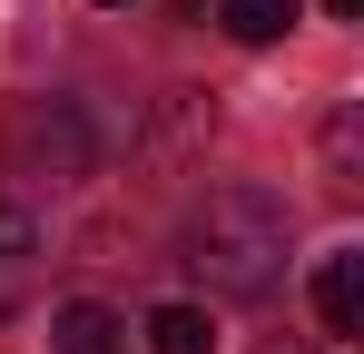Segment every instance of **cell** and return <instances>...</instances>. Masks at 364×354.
<instances>
[{
    "mask_svg": "<svg viewBox=\"0 0 364 354\" xmlns=\"http://www.w3.org/2000/svg\"><path fill=\"white\" fill-rule=\"evenodd\" d=\"M286 246H296V217H286L276 187H217L197 207V227H187V266L217 295L256 305V295L286 286Z\"/></svg>",
    "mask_w": 364,
    "mask_h": 354,
    "instance_id": "1",
    "label": "cell"
},
{
    "mask_svg": "<svg viewBox=\"0 0 364 354\" xmlns=\"http://www.w3.org/2000/svg\"><path fill=\"white\" fill-rule=\"evenodd\" d=\"M0 158H10V177L79 187V177L99 168V128H89L79 99H30V109H10V128H0Z\"/></svg>",
    "mask_w": 364,
    "mask_h": 354,
    "instance_id": "2",
    "label": "cell"
},
{
    "mask_svg": "<svg viewBox=\"0 0 364 354\" xmlns=\"http://www.w3.org/2000/svg\"><path fill=\"white\" fill-rule=\"evenodd\" d=\"M40 276H50V246H40V217L0 197V325H10V315H30V295H40Z\"/></svg>",
    "mask_w": 364,
    "mask_h": 354,
    "instance_id": "3",
    "label": "cell"
},
{
    "mask_svg": "<svg viewBox=\"0 0 364 354\" xmlns=\"http://www.w3.org/2000/svg\"><path fill=\"white\" fill-rule=\"evenodd\" d=\"M315 315H325V335H364V246H335L315 266Z\"/></svg>",
    "mask_w": 364,
    "mask_h": 354,
    "instance_id": "4",
    "label": "cell"
},
{
    "mask_svg": "<svg viewBox=\"0 0 364 354\" xmlns=\"http://www.w3.org/2000/svg\"><path fill=\"white\" fill-rule=\"evenodd\" d=\"M50 345H60V354H128V325L109 315V305H89V295H79V305H60Z\"/></svg>",
    "mask_w": 364,
    "mask_h": 354,
    "instance_id": "5",
    "label": "cell"
},
{
    "mask_svg": "<svg viewBox=\"0 0 364 354\" xmlns=\"http://www.w3.org/2000/svg\"><path fill=\"white\" fill-rule=\"evenodd\" d=\"M305 0H217V20H227V40H246V50H266V40H286L296 30Z\"/></svg>",
    "mask_w": 364,
    "mask_h": 354,
    "instance_id": "6",
    "label": "cell"
},
{
    "mask_svg": "<svg viewBox=\"0 0 364 354\" xmlns=\"http://www.w3.org/2000/svg\"><path fill=\"white\" fill-rule=\"evenodd\" d=\"M148 345L158 354H217V325H207L197 305H158V315H148Z\"/></svg>",
    "mask_w": 364,
    "mask_h": 354,
    "instance_id": "7",
    "label": "cell"
},
{
    "mask_svg": "<svg viewBox=\"0 0 364 354\" xmlns=\"http://www.w3.org/2000/svg\"><path fill=\"white\" fill-rule=\"evenodd\" d=\"M256 354H315V345H305V335H276V345H256Z\"/></svg>",
    "mask_w": 364,
    "mask_h": 354,
    "instance_id": "8",
    "label": "cell"
},
{
    "mask_svg": "<svg viewBox=\"0 0 364 354\" xmlns=\"http://www.w3.org/2000/svg\"><path fill=\"white\" fill-rule=\"evenodd\" d=\"M325 10H335V20H355V10H364V0H325Z\"/></svg>",
    "mask_w": 364,
    "mask_h": 354,
    "instance_id": "9",
    "label": "cell"
},
{
    "mask_svg": "<svg viewBox=\"0 0 364 354\" xmlns=\"http://www.w3.org/2000/svg\"><path fill=\"white\" fill-rule=\"evenodd\" d=\"M99 10H128V0H99Z\"/></svg>",
    "mask_w": 364,
    "mask_h": 354,
    "instance_id": "10",
    "label": "cell"
}]
</instances>
